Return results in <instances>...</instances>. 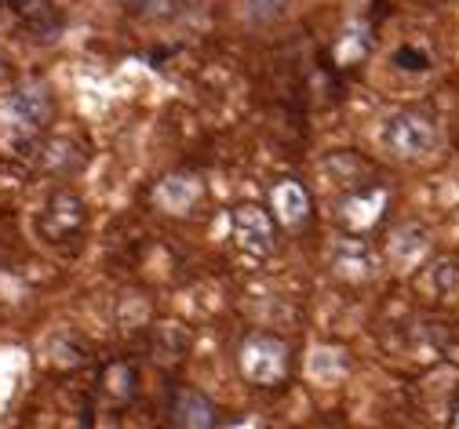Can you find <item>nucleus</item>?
Segmentation results:
<instances>
[{
	"mask_svg": "<svg viewBox=\"0 0 459 429\" xmlns=\"http://www.w3.org/2000/svg\"><path fill=\"white\" fill-rule=\"evenodd\" d=\"M139 390V372H135V364L128 360H113L102 367V375H99V393L109 408H125Z\"/></svg>",
	"mask_w": 459,
	"mask_h": 429,
	"instance_id": "nucleus-11",
	"label": "nucleus"
},
{
	"mask_svg": "<svg viewBox=\"0 0 459 429\" xmlns=\"http://www.w3.org/2000/svg\"><path fill=\"white\" fill-rule=\"evenodd\" d=\"M365 55H368V37H365V30H351V33H342V40H339V47H335V58H339L342 66L361 63Z\"/></svg>",
	"mask_w": 459,
	"mask_h": 429,
	"instance_id": "nucleus-13",
	"label": "nucleus"
},
{
	"mask_svg": "<svg viewBox=\"0 0 459 429\" xmlns=\"http://www.w3.org/2000/svg\"><path fill=\"white\" fill-rule=\"evenodd\" d=\"M230 236H234V244L252 255V259H270L273 248H277V222L266 208L245 201L238 208H230Z\"/></svg>",
	"mask_w": 459,
	"mask_h": 429,
	"instance_id": "nucleus-5",
	"label": "nucleus"
},
{
	"mask_svg": "<svg viewBox=\"0 0 459 429\" xmlns=\"http://www.w3.org/2000/svg\"><path fill=\"white\" fill-rule=\"evenodd\" d=\"M452 429H459V400H455V408H452V422H448Z\"/></svg>",
	"mask_w": 459,
	"mask_h": 429,
	"instance_id": "nucleus-16",
	"label": "nucleus"
},
{
	"mask_svg": "<svg viewBox=\"0 0 459 429\" xmlns=\"http://www.w3.org/2000/svg\"><path fill=\"white\" fill-rule=\"evenodd\" d=\"M383 146L401 160H430L441 150V128L427 109H397L383 128Z\"/></svg>",
	"mask_w": 459,
	"mask_h": 429,
	"instance_id": "nucleus-2",
	"label": "nucleus"
},
{
	"mask_svg": "<svg viewBox=\"0 0 459 429\" xmlns=\"http://www.w3.org/2000/svg\"><path fill=\"white\" fill-rule=\"evenodd\" d=\"M386 204H390V197H386V190L379 186V182H365V186L347 190V197L335 204V222L342 226V233L365 236L372 226H379Z\"/></svg>",
	"mask_w": 459,
	"mask_h": 429,
	"instance_id": "nucleus-6",
	"label": "nucleus"
},
{
	"mask_svg": "<svg viewBox=\"0 0 459 429\" xmlns=\"http://www.w3.org/2000/svg\"><path fill=\"white\" fill-rule=\"evenodd\" d=\"M241 372L252 386H281L292 372V349L284 339L270 335V331H255L245 339L241 346Z\"/></svg>",
	"mask_w": 459,
	"mask_h": 429,
	"instance_id": "nucleus-4",
	"label": "nucleus"
},
{
	"mask_svg": "<svg viewBox=\"0 0 459 429\" xmlns=\"http://www.w3.org/2000/svg\"><path fill=\"white\" fill-rule=\"evenodd\" d=\"M171 425L176 429H215L219 408L201 390L183 386V390H176V397H171Z\"/></svg>",
	"mask_w": 459,
	"mask_h": 429,
	"instance_id": "nucleus-8",
	"label": "nucleus"
},
{
	"mask_svg": "<svg viewBox=\"0 0 459 429\" xmlns=\"http://www.w3.org/2000/svg\"><path fill=\"white\" fill-rule=\"evenodd\" d=\"M84 229H88V208L70 190H55L44 201V208L37 211V236L48 244V248L74 252L84 240Z\"/></svg>",
	"mask_w": 459,
	"mask_h": 429,
	"instance_id": "nucleus-3",
	"label": "nucleus"
},
{
	"mask_svg": "<svg viewBox=\"0 0 459 429\" xmlns=\"http://www.w3.org/2000/svg\"><path fill=\"white\" fill-rule=\"evenodd\" d=\"M423 291H430L434 298H459V255H445V259H434L423 273Z\"/></svg>",
	"mask_w": 459,
	"mask_h": 429,
	"instance_id": "nucleus-12",
	"label": "nucleus"
},
{
	"mask_svg": "<svg viewBox=\"0 0 459 429\" xmlns=\"http://www.w3.org/2000/svg\"><path fill=\"white\" fill-rule=\"evenodd\" d=\"M394 66H397V70H409V73H427L434 63H430V55L420 51L416 44H405V47L394 51Z\"/></svg>",
	"mask_w": 459,
	"mask_h": 429,
	"instance_id": "nucleus-14",
	"label": "nucleus"
},
{
	"mask_svg": "<svg viewBox=\"0 0 459 429\" xmlns=\"http://www.w3.org/2000/svg\"><path fill=\"white\" fill-rule=\"evenodd\" d=\"M270 204H273L277 222H281V226H289V229H299V226L310 219V197H307V190L299 186L296 178H281V182H273Z\"/></svg>",
	"mask_w": 459,
	"mask_h": 429,
	"instance_id": "nucleus-9",
	"label": "nucleus"
},
{
	"mask_svg": "<svg viewBox=\"0 0 459 429\" xmlns=\"http://www.w3.org/2000/svg\"><path fill=\"white\" fill-rule=\"evenodd\" d=\"M201 197H204V182L197 175H171L157 186V204L176 215H190Z\"/></svg>",
	"mask_w": 459,
	"mask_h": 429,
	"instance_id": "nucleus-10",
	"label": "nucleus"
},
{
	"mask_svg": "<svg viewBox=\"0 0 459 429\" xmlns=\"http://www.w3.org/2000/svg\"><path fill=\"white\" fill-rule=\"evenodd\" d=\"M332 273L347 284H365L376 277V252L358 233H342L332 244Z\"/></svg>",
	"mask_w": 459,
	"mask_h": 429,
	"instance_id": "nucleus-7",
	"label": "nucleus"
},
{
	"mask_svg": "<svg viewBox=\"0 0 459 429\" xmlns=\"http://www.w3.org/2000/svg\"><path fill=\"white\" fill-rule=\"evenodd\" d=\"M245 4H248L252 19L266 22V19H277V15H281V8H284V0H245Z\"/></svg>",
	"mask_w": 459,
	"mask_h": 429,
	"instance_id": "nucleus-15",
	"label": "nucleus"
},
{
	"mask_svg": "<svg viewBox=\"0 0 459 429\" xmlns=\"http://www.w3.org/2000/svg\"><path fill=\"white\" fill-rule=\"evenodd\" d=\"M0 113H4V124H8V135L15 146H33L48 124L55 116V99H51V88L40 84V81H30L22 88H15L4 106H0Z\"/></svg>",
	"mask_w": 459,
	"mask_h": 429,
	"instance_id": "nucleus-1",
	"label": "nucleus"
}]
</instances>
